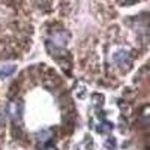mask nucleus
Segmentation results:
<instances>
[{
	"label": "nucleus",
	"instance_id": "1",
	"mask_svg": "<svg viewBox=\"0 0 150 150\" xmlns=\"http://www.w3.org/2000/svg\"><path fill=\"white\" fill-rule=\"evenodd\" d=\"M112 62L119 66H128V65H131V57L128 56V53L119 51V53H116L114 56H112Z\"/></svg>",
	"mask_w": 150,
	"mask_h": 150
},
{
	"label": "nucleus",
	"instance_id": "2",
	"mask_svg": "<svg viewBox=\"0 0 150 150\" xmlns=\"http://www.w3.org/2000/svg\"><path fill=\"white\" fill-rule=\"evenodd\" d=\"M14 71H15L14 65H5V66L0 68V75H2V77H8V75L14 74Z\"/></svg>",
	"mask_w": 150,
	"mask_h": 150
},
{
	"label": "nucleus",
	"instance_id": "3",
	"mask_svg": "<svg viewBox=\"0 0 150 150\" xmlns=\"http://www.w3.org/2000/svg\"><path fill=\"white\" fill-rule=\"evenodd\" d=\"M3 123H5V117H3L2 114H0V128L3 126Z\"/></svg>",
	"mask_w": 150,
	"mask_h": 150
}]
</instances>
